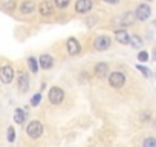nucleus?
I'll list each match as a JSON object with an SVG mask.
<instances>
[{
	"instance_id": "obj_1",
	"label": "nucleus",
	"mask_w": 156,
	"mask_h": 147,
	"mask_svg": "<svg viewBox=\"0 0 156 147\" xmlns=\"http://www.w3.org/2000/svg\"><path fill=\"white\" fill-rule=\"evenodd\" d=\"M109 83H110V86L112 88H115V89H119V88H122L124 86V83H126V75L122 72H112L110 75H109Z\"/></svg>"
},
{
	"instance_id": "obj_2",
	"label": "nucleus",
	"mask_w": 156,
	"mask_h": 147,
	"mask_svg": "<svg viewBox=\"0 0 156 147\" xmlns=\"http://www.w3.org/2000/svg\"><path fill=\"white\" fill-rule=\"evenodd\" d=\"M26 132H28V135H29L31 138L37 139V138H40L41 133H43V126H41L40 121H31V123L28 124V127H26Z\"/></svg>"
},
{
	"instance_id": "obj_3",
	"label": "nucleus",
	"mask_w": 156,
	"mask_h": 147,
	"mask_svg": "<svg viewBox=\"0 0 156 147\" xmlns=\"http://www.w3.org/2000/svg\"><path fill=\"white\" fill-rule=\"evenodd\" d=\"M150 14H151V9H150V6H148L147 3H141V5L136 8V11H135V17H136L139 22H145V20L150 17Z\"/></svg>"
},
{
	"instance_id": "obj_4",
	"label": "nucleus",
	"mask_w": 156,
	"mask_h": 147,
	"mask_svg": "<svg viewBox=\"0 0 156 147\" xmlns=\"http://www.w3.org/2000/svg\"><path fill=\"white\" fill-rule=\"evenodd\" d=\"M48 98L52 104H60L64 100V92L60 88H51V91L48 94Z\"/></svg>"
},
{
	"instance_id": "obj_5",
	"label": "nucleus",
	"mask_w": 156,
	"mask_h": 147,
	"mask_svg": "<svg viewBox=\"0 0 156 147\" xmlns=\"http://www.w3.org/2000/svg\"><path fill=\"white\" fill-rule=\"evenodd\" d=\"M0 80H2L5 84H9L14 80V69L9 64L3 66L2 69H0Z\"/></svg>"
},
{
	"instance_id": "obj_6",
	"label": "nucleus",
	"mask_w": 156,
	"mask_h": 147,
	"mask_svg": "<svg viewBox=\"0 0 156 147\" xmlns=\"http://www.w3.org/2000/svg\"><path fill=\"white\" fill-rule=\"evenodd\" d=\"M94 6V2L92 0H76L75 3V11L78 14H84V13H89Z\"/></svg>"
},
{
	"instance_id": "obj_7",
	"label": "nucleus",
	"mask_w": 156,
	"mask_h": 147,
	"mask_svg": "<svg viewBox=\"0 0 156 147\" xmlns=\"http://www.w3.org/2000/svg\"><path fill=\"white\" fill-rule=\"evenodd\" d=\"M110 46V37L107 35H98L97 40H95V48L98 51H106L107 48Z\"/></svg>"
},
{
	"instance_id": "obj_8",
	"label": "nucleus",
	"mask_w": 156,
	"mask_h": 147,
	"mask_svg": "<svg viewBox=\"0 0 156 147\" xmlns=\"http://www.w3.org/2000/svg\"><path fill=\"white\" fill-rule=\"evenodd\" d=\"M66 46H67V52L70 54V55H76L78 52H80V43H78L75 38H69L67 40V43H66Z\"/></svg>"
},
{
	"instance_id": "obj_9",
	"label": "nucleus",
	"mask_w": 156,
	"mask_h": 147,
	"mask_svg": "<svg viewBox=\"0 0 156 147\" xmlns=\"http://www.w3.org/2000/svg\"><path fill=\"white\" fill-rule=\"evenodd\" d=\"M19 89L22 92H26L29 89V78L25 72H19Z\"/></svg>"
},
{
	"instance_id": "obj_10",
	"label": "nucleus",
	"mask_w": 156,
	"mask_h": 147,
	"mask_svg": "<svg viewBox=\"0 0 156 147\" xmlns=\"http://www.w3.org/2000/svg\"><path fill=\"white\" fill-rule=\"evenodd\" d=\"M19 9H20L22 14H31L35 9V3L32 2V0H25V2H22V5H20Z\"/></svg>"
},
{
	"instance_id": "obj_11",
	"label": "nucleus",
	"mask_w": 156,
	"mask_h": 147,
	"mask_svg": "<svg viewBox=\"0 0 156 147\" xmlns=\"http://www.w3.org/2000/svg\"><path fill=\"white\" fill-rule=\"evenodd\" d=\"M38 61V64L43 67V69H51L52 66H54V58L51 57V55H48V54H43L41 57H40V60H37Z\"/></svg>"
},
{
	"instance_id": "obj_12",
	"label": "nucleus",
	"mask_w": 156,
	"mask_h": 147,
	"mask_svg": "<svg viewBox=\"0 0 156 147\" xmlns=\"http://www.w3.org/2000/svg\"><path fill=\"white\" fill-rule=\"evenodd\" d=\"M107 72H109V66H107V63H98V64L95 66V75H97V77L103 78V77L107 75Z\"/></svg>"
},
{
	"instance_id": "obj_13",
	"label": "nucleus",
	"mask_w": 156,
	"mask_h": 147,
	"mask_svg": "<svg viewBox=\"0 0 156 147\" xmlns=\"http://www.w3.org/2000/svg\"><path fill=\"white\" fill-rule=\"evenodd\" d=\"M133 20H135V13H132V11H127L121 19H119V23L122 25V26H130L132 23H133Z\"/></svg>"
},
{
	"instance_id": "obj_14",
	"label": "nucleus",
	"mask_w": 156,
	"mask_h": 147,
	"mask_svg": "<svg viewBox=\"0 0 156 147\" xmlns=\"http://www.w3.org/2000/svg\"><path fill=\"white\" fill-rule=\"evenodd\" d=\"M115 37H116V40H118L121 45H129V38H130V35H129L127 31H124V29L116 31V32H115Z\"/></svg>"
},
{
	"instance_id": "obj_15",
	"label": "nucleus",
	"mask_w": 156,
	"mask_h": 147,
	"mask_svg": "<svg viewBox=\"0 0 156 147\" xmlns=\"http://www.w3.org/2000/svg\"><path fill=\"white\" fill-rule=\"evenodd\" d=\"M52 13H54V9H52V5L49 2H46V0H44V2L40 3V14L41 16H51Z\"/></svg>"
},
{
	"instance_id": "obj_16",
	"label": "nucleus",
	"mask_w": 156,
	"mask_h": 147,
	"mask_svg": "<svg viewBox=\"0 0 156 147\" xmlns=\"http://www.w3.org/2000/svg\"><path fill=\"white\" fill-rule=\"evenodd\" d=\"M129 43L132 45V48H135V49H139L142 45H144V41H142V38L139 37V35H130V38H129Z\"/></svg>"
},
{
	"instance_id": "obj_17",
	"label": "nucleus",
	"mask_w": 156,
	"mask_h": 147,
	"mask_svg": "<svg viewBox=\"0 0 156 147\" xmlns=\"http://www.w3.org/2000/svg\"><path fill=\"white\" fill-rule=\"evenodd\" d=\"M25 120H26V112H25L23 109H16L14 121H16L17 124H22V123H25Z\"/></svg>"
},
{
	"instance_id": "obj_18",
	"label": "nucleus",
	"mask_w": 156,
	"mask_h": 147,
	"mask_svg": "<svg viewBox=\"0 0 156 147\" xmlns=\"http://www.w3.org/2000/svg\"><path fill=\"white\" fill-rule=\"evenodd\" d=\"M28 64H29V69H31L34 74H37V72H38V61H37V58L29 57V58H28Z\"/></svg>"
},
{
	"instance_id": "obj_19",
	"label": "nucleus",
	"mask_w": 156,
	"mask_h": 147,
	"mask_svg": "<svg viewBox=\"0 0 156 147\" xmlns=\"http://www.w3.org/2000/svg\"><path fill=\"white\" fill-rule=\"evenodd\" d=\"M142 147H156V139H154L153 136L145 138L144 142H142Z\"/></svg>"
},
{
	"instance_id": "obj_20",
	"label": "nucleus",
	"mask_w": 156,
	"mask_h": 147,
	"mask_svg": "<svg viewBox=\"0 0 156 147\" xmlns=\"http://www.w3.org/2000/svg\"><path fill=\"white\" fill-rule=\"evenodd\" d=\"M54 2H55V6H57V8L63 9V8H66V6L70 3V0H54Z\"/></svg>"
},
{
	"instance_id": "obj_21",
	"label": "nucleus",
	"mask_w": 156,
	"mask_h": 147,
	"mask_svg": "<svg viewBox=\"0 0 156 147\" xmlns=\"http://www.w3.org/2000/svg\"><path fill=\"white\" fill-rule=\"evenodd\" d=\"M40 101H41V95H40V94H35V95L32 97V100H31V104L35 107V106L40 104Z\"/></svg>"
},
{
	"instance_id": "obj_22",
	"label": "nucleus",
	"mask_w": 156,
	"mask_h": 147,
	"mask_svg": "<svg viewBox=\"0 0 156 147\" xmlns=\"http://www.w3.org/2000/svg\"><path fill=\"white\" fill-rule=\"evenodd\" d=\"M138 60H139V61H144V63H145V61L148 60V54H147L145 51H141V52L138 54Z\"/></svg>"
},
{
	"instance_id": "obj_23",
	"label": "nucleus",
	"mask_w": 156,
	"mask_h": 147,
	"mask_svg": "<svg viewBox=\"0 0 156 147\" xmlns=\"http://www.w3.org/2000/svg\"><path fill=\"white\" fill-rule=\"evenodd\" d=\"M14 139H16V132H14L12 127H9L8 129V141L9 142H14Z\"/></svg>"
},
{
	"instance_id": "obj_24",
	"label": "nucleus",
	"mask_w": 156,
	"mask_h": 147,
	"mask_svg": "<svg viewBox=\"0 0 156 147\" xmlns=\"http://www.w3.org/2000/svg\"><path fill=\"white\" fill-rule=\"evenodd\" d=\"M136 67H138V70H141V72L144 74V75H145V77H148V75H150V70H148L147 67H144L142 64H138Z\"/></svg>"
},
{
	"instance_id": "obj_25",
	"label": "nucleus",
	"mask_w": 156,
	"mask_h": 147,
	"mask_svg": "<svg viewBox=\"0 0 156 147\" xmlns=\"http://www.w3.org/2000/svg\"><path fill=\"white\" fill-rule=\"evenodd\" d=\"M106 3H110V5H116V3H119V0H104Z\"/></svg>"
},
{
	"instance_id": "obj_26",
	"label": "nucleus",
	"mask_w": 156,
	"mask_h": 147,
	"mask_svg": "<svg viewBox=\"0 0 156 147\" xmlns=\"http://www.w3.org/2000/svg\"><path fill=\"white\" fill-rule=\"evenodd\" d=\"M8 8H9V9H12V8H14V0H11V2H8Z\"/></svg>"
},
{
	"instance_id": "obj_27",
	"label": "nucleus",
	"mask_w": 156,
	"mask_h": 147,
	"mask_svg": "<svg viewBox=\"0 0 156 147\" xmlns=\"http://www.w3.org/2000/svg\"><path fill=\"white\" fill-rule=\"evenodd\" d=\"M147 2H151V0H147Z\"/></svg>"
}]
</instances>
